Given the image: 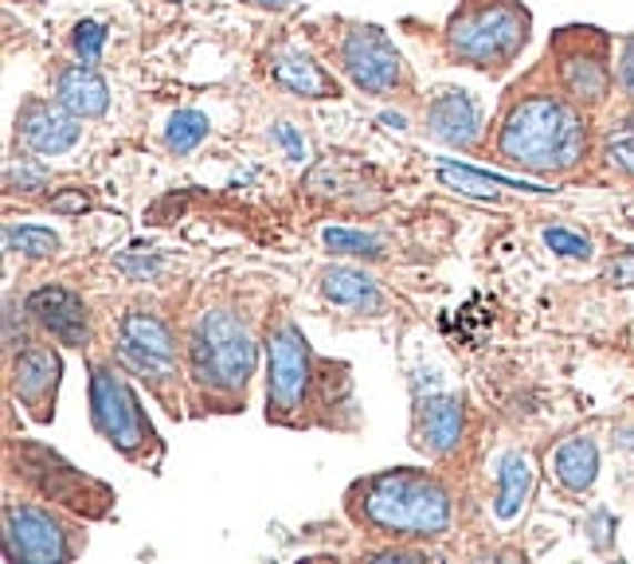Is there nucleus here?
<instances>
[{"label":"nucleus","mask_w":634,"mask_h":564,"mask_svg":"<svg viewBox=\"0 0 634 564\" xmlns=\"http://www.w3.org/2000/svg\"><path fill=\"white\" fill-rule=\"evenodd\" d=\"M333 56H338L341 71L372 99H392L412 83V71H407L400 48L376 24H345V32L333 43Z\"/></svg>","instance_id":"7"},{"label":"nucleus","mask_w":634,"mask_h":564,"mask_svg":"<svg viewBox=\"0 0 634 564\" xmlns=\"http://www.w3.org/2000/svg\"><path fill=\"white\" fill-rule=\"evenodd\" d=\"M56 99L63 102L74 118H102L110 107V87L91 63L79 59V63L63 67L56 75Z\"/></svg>","instance_id":"18"},{"label":"nucleus","mask_w":634,"mask_h":564,"mask_svg":"<svg viewBox=\"0 0 634 564\" xmlns=\"http://www.w3.org/2000/svg\"><path fill=\"white\" fill-rule=\"evenodd\" d=\"M322 294L333 302V306H349V310H376L380 306V291L376 282L364 271H353V266H330L322 274Z\"/></svg>","instance_id":"21"},{"label":"nucleus","mask_w":634,"mask_h":564,"mask_svg":"<svg viewBox=\"0 0 634 564\" xmlns=\"http://www.w3.org/2000/svg\"><path fill=\"white\" fill-rule=\"evenodd\" d=\"M91 420L94 432L130 463L157 466L161 459V443H157L153 423H149L145 407H141L138 392L125 384V376L114 365H91Z\"/></svg>","instance_id":"5"},{"label":"nucleus","mask_w":634,"mask_h":564,"mask_svg":"<svg viewBox=\"0 0 634 564\" xmlns=\"http://www.w3.org/2000/svg\"><path fill=\"white\" fill-rule=\"evenodd\" d=\"M544 243L564 259H592V240L568 228H544Z\"/></svg>","instance_id":"28"},{"label":"nucleus","mask_w":634,"mask_h":564,"mask_svg":"<svg viewBox=\"0 0 634 564\" xmlns=\"http://www.w3.org/2000/svg\"><path fill=\"white\" fill-rule=\"evenodd\" d=\"M462 400L459 396H431L420 412V447L431 455H451L462 443Z\"/></svg>","instance_id":"19"},{"label":"nucleus","mask_w":634,"mask_h":564,"mask_svg":"<svg viewBox=\"0 0 634 564\" xmlns=\"http://www.w3.org/2000/svg\"><path fill=\"white\" fill-rule=\"evenodd\" d=\"M204 138H208V118L200 114V110H177V114L169 118L165 145H169V153H177V158L192 153Z\"/></svg>","instance_id":"23"},{"label":"nucleus","mask_w":634,"mask_h":564,"mask_svg":"<svg viewBox=\"0 0 634 564\" xmlns=\"http://www.w3.org/2000/svg\"><path fill=\"white\" fill-rule=\"evenodd\" d=\"M439 181L451 184V189H459V192H474V197H494L497 189L552 192V189H541V184L513 181V177H497V173H482V169H470V165H454V161H443V165H439Z\"/></svg>","instance_id":"22"},{"label":"nucleus","mask_w":634,"mask_h":564,"mask_svg":"<svg viewBox=\"0 0 634 564\" xmlns=\"http://www.w3.org/2000/svg\"><path fill=\"white\" fill-rule=\"evenodd\" d=\"M83 118H74L63 102H43L32 99L24 102V110L17 114V133L28 150L40 153V158H59V153L74 150L79 138H83Z\"/></svg>","instance_id":"13"},{"label":"nucleus","mask_w":634,"mask_h":564,"mask_svg":"<svg viewBox=\"0 0 634 564\" xmlns=\"http://www.w3.org/2000/svg\"><path fill=\"white\" fill-rule=\"evenodd\" d=\"M43 181H48V173H43L40 165H24V161H9V169H4V184L9 189H20V192H36L43 189Z\"/></svg>","instance_id":"29"},{"label":"nucleus","mask_w":634,"mask_h":564,"mask_svg":"<svg viewBox=\"0 0 634 564\" xmlns=\"http://www.w3.org/2000/svg\"><path fill=\"white\" fill-rule=\"evenodd\" d=\"M592 133L584 107L568 94L533 91L505 110L497 125V158L533 177H561L584 165Z\"/></svg>","instance_id":"2"},{"label":"nucleus","mask_w":634,"mask_h":564,"mask_svg":"<svg viewBox=\"0 0 634 564\" xmlns=\"http://www.w3.org/2000/svg\"><path fill=\"white\" fill-rule=\"evenodd\" d=\"M266 71H271V79L282 91L298 94V99H338L341 94L338 79H333L310 51L290 48V43H282V48H274L271 56H266Z\"/></svg>","instance_id":"16"},{"label":"nucleus","mask_w":634,"mask_h":564,"mask_svg":"<svg viewBox=\"0 0 634 564\" xmlns=\"http://www.w3.org/2000/svg\"><path fill=\"white\" fill-rule=\"evenodd\" d=\"M427 133L443 145H459L470 150L482 138V110L474 94L462 87H443L435 99L427 102Z\"/></svg>","instance_id":"15"},{"label":"nucleus","mask_w":634,"mask_h":564,"mask_svg":"<svg viewBox=\"0 0 634 564\" xmlns=\"http://www.w3.org/2000/svg\"><path fill=\"white\" fill-rule=\"evenodd\" d=\"M4 548L12 561L63 564L79 553V530L32 502H9L4 506Z\"/></svg>","instance_id":"10"},{"label":"nucleus","mask_w":634,"mask_h":564,"mask_svg":"<svg viewBox=\"0 0 634 564\" xmlns=\"http://www.w3.org/2000/svg\"><path fill=\"white\" fill-rule=\"evenodd\" d=\"M259 345L251 330L228 310H204L189 338V373L200 389L240 396L255 376Z\"/></svg>","instance_id":"4"},{"label":"nucleus","mask_w":634,"mask_h":564,"mask_svg":"<svg viewBox=\"0 0 634 564\" xmlns=\"http://www.w3.org/2000/svg\"><path fill=\"white\" fill-rule=\"evenodd\" d=\"M59 373H63V361L51 345H24L20 353H12V392L36 423H48L56 415Z\"/></svg>","instance_id":"12"},{"label":"nucleus","mask_w":634,"mask_h":564,"mask_svg":"<svg viewBox=\"0 0 634 564\" xmlns=\"http://www.w3.org/2000/svg\"><path fill=\"white\" fill-rule=\"evenodd\" d=\"M318 381L313 349L294 318H279L266 338V420L298 423Z\"/></svg>","instance_id":"6"},{"label":"nucleus","mask_w":634,"mask_h":564,"mask_svg":"<svg viewBox=\"0 0 634 564\" xmlns=\"http://www.w3.org/2000/svg\"><path fill=\"white\" fill-rule=\"evenodd\" d=\"M274 138H279L282 145H286L290 161H305V138L294 130V125H290V122H279V125H274Z\"/></svg>","instance_id":"32"},{"label":"nucleus","mask_w":634,"mask_h":564,"mask_svg":"<svg viewBox=\"0 0 634 564\" xmlns=\"http://www.w3.org/2000/svg\"><path fill=\"white\" fill-rule=\"evenodd\" d=\"M615 83L623 87V94L634 102V36H631V40H623V51H618Z\"/></svg>","instance_id":"31"},{"label":"nucleus","mask_w":634,"mask_h":564,"mask_svg":"<svg viewBox=\"0 0 634 564\" xmlns=\"http://www.w3.org/2000/svg\"><path fill=\"white\" fill-rule=\"evenodd\" d=\"M4 243H9V251H17V255L24 259H51L59 255V235L48 232V228H36V224H9L4 228Z\"/></svg>","instance_id":"25"},{"label":"nucleus","mask_w":634,"mask_h":564,"mask_svg":"<svg viewBox=\"0 0 634 564\" xmlns=\"http://www.w3.org/2000/svg\"><path fill=\"white\" fill-rule=\"evenodd\" d=\"M552 471H556V482L572 494H584V490L595 486V474H600V447L587 435H572L556 447L552 455Z\"/></svg>","instance_id":"20"},{"label":"nucleus","mask_w":634,"mask_h":564,"mask_svg":"<svg viewBox=\"0 0 634 564\" xmlns=\"http://www.w3.org/2000/svg\"><path fill=\"white\" fill-rule=\"evenodd\" d=\"M325 248L338 251V255H369L376 259L380 255V240L376 235H364V232H353V228H325L322 232Z\"/></svg>","instance_id":"26"},{"label":"nucleus","mask_w":634,"mask_h":564,"mask_svg":"<svg viewBox=\"0 0 634 564\" xmlns=\"http://www.w3.org/2000/svg\"><path fill=\"white\" fill-rule=\"evenodd\" d=\"M552 59H556L561 91L576 107L592 110L607 102L615 71H611V40L600 28H564L552 40Z\"/></svg>","instance_id":"8"},{"label":"nucleus","mask_w":634,"mask_h":564,"mask_svg":"<svg viewBox=\"0 0 634 564\" xmlns=\"http://www.w3.org/2000/svg\"><path fill=\"white\" fill-rule=\"evenodd\" d=\"M603 158L615 173H623L626 181H634V114L618 118L603 138Z\"/></svg>","instance_id":"24"},{"label":"nucleus","mask_w":634,"mask_h":564,"mask_svg":"<svg viewBox=\"0 0 634 564\" xmlns=\"http://www.w3.org/2000/svg\"><path fill=\"white\" fill-rule=\"evenodd\" d=\"M51 212H63V216H83L87 208H91V197L83 189H63L56 197H48Z\"/></svg>","instance_id":"30"},{"label":"nucleus","mask_w":634,"mask_h":564,"mask_svg":"<svg viewBox=\"0 0 634 564\" xmlns=\"http://www.w3.org/2000/svg\"><path fill=\"white\" fill-rule=\"evenodd\" d=\"M533 32V17L521 0H466L446 24V48L459 63L502 75L521 56Z\"/></svg>","instance_id":"3"},{"label":"nucleus","mask_w":634,"mask_h":564,"mask_svg":"<svg viewBox=\"0 0 634 564\" xmlns=\"http://www.w3.org/2000/svg\"><path fill=\"white\" fill-rule=\"evenodd\" d=\"M345 510L361 530L388 541H435L451 530V490L443 479L412 466H395L353 482Z\"/></svg>","instance_id":"1"},{"label":"nucleus","mask_w":634,"mask_h":564,"mask_svg":"<svg viewBox=\"0 0 634 564\" xmlns=\"http://www.w3.org/2000/svg\"><path fill=\"white\" fill-rule=\"evenodd\" d=\"M20 474H24L48 502L79 510V514L87 517H107L110 506H114V494H110L99 479H87L83 471H74L71 463H63L56 451L40 447V443H24V447H20Z\"/></svg>","instance_id":"9"},{"label":"nucleus","mask_w":634,"mask_h":564,"mask_svg":"<svg viewBox=\"0 0 634 564\" xmlns=\"http://www.w3.org/2000/svg\"><path fill=\"white\" fill-rule=\"evenodd\" d=\"M536 463L529 451H505L497 459V494H494V517L502 525H513L525 514L529 498H533Z\"/></svg>","instance_id":"17"},{"label":"nucleus","mask_w":634,"mask_h":564,"mask_svg":"<svg viewBox=\"0 0 634 564\" xmlns=\"http://www.w3.org/2000/svg\"><path fill=\"white\" fill-rule=\"evenodd\" d=\"M607 274H611V282H618V286H634V255H618Z\"/></svg>","instance_id":"33"},{"label":"nucleus","mask_w":634,"mask_h":564,"mask_svg":"<svg viewBox=\"0 0 634 564\" xmlns=\"http://www.w3.org/2000/svg\"><path fill=\"white\" fill-rule=\"evenodd\" d=\"M177 353L181 349H177L169 322H161L149 310H130L118 325V357L157 392L165 389V381H177Z\"/></svg>","instance_id":"11"},{"label":"nucleus","mask_w":634,"mask_h":564,"mask_svg":"<svg viewBox=\"0 0 634 564\" xmlns=\"http://www.w3.org/2000/svg\"><path fill=\"white\" fill-rule=\"evenodd\" d=\"M102 43H107V28L99 20H83V24H74V36H71V48L74 56L83 59V63H99L102 59Z\"/></svg>","instance_id":"27"},{"label":"nucleus","mask_w":634,"mask_h":564,"mask_svg":"<svg viewBox=\"0 0 634 564\" xmlns=\"http://www.w3.org/2000/svg\"><path fill=\"white\" fill-rule=\"evenodd\" d=\"M28 314L59 341V345L83 349L91 341V314L87 302L71 286H40L28 294Z\"/></svg>","instance_id":"14"},{"label":"nucleus","mask_w":634,"mask_h":564,"mask_svg":"<svg viewBox=\"0 0 634 564\" xmlns=\"http://www.w3.org/2000/svg\"><path fill=\"white\" fill-rule=\"evenodd\" d=\"M255 4H263V9H290L294 0H255Z\"/></svg>","instance_id":"34"}]
</instances>
